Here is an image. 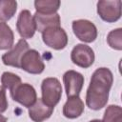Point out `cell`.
Wrapping results in <instances>:
<instances>
[{"mask_svg": "<svg viewBox=\"0 0 122 122\" xmlns=\"http://www.w3.org/2000/svg\"><path fill=\"white\" fill-rule=\"evenodd\" d=\"M112 83L113 75L110 69L102 67L94 71L86 92V104L91 110L98 111L107 105Z\"/></svg>", "mask_w": 122, "mask_h": 122, "instance_id": "cell-1", "label": "cell"}, {"mask_svg": "<svg viewBox=\"0 0 122 122\" xmlns=\"http://www.w3.org/2000/svg\"><path fill=\"white\" fill-rule=\"evenodd\" d=\"M42 101L49 107L54 108L62 96V86L60 81L55 77H48L41 84Z\"/></svg>", "mask_w": 122, "mask_h": 122, "instance_id": "cell-2", "label": "cell"}, {"mask_svg": "<svg viewBox=\"0 0 122 122\" xmlns=\"http://www.w3.org/2000/svg\"><path fill=\"white\" fill-rule=\"evenodd\" d=\"M121 5L120 0H101L97 2V13L100 18L108 23H113L121 17Z\"/></svg>", "mask_w": 122, "mask_h": 122, "instance_id": "cell-3", "label": "cell"}, {"mask_svg": "<svg viewBox=\"0 0 122 122\" xmlns=\"http://www.w3.org/2000/svg\"><path fill=\"white\" fill-rule=\"evenodd\" d=\"M42 39L46 46L56 51L63 50L68 44V35L61 27L47 29L42 32Z\"/></svg>", "mask_w": 122, "mask_h": 122, "instance_id": "cell-4", "label": "cell"}, {"mask_svg": "<svg viewBox=\"0 0 122 122\" xmlns=\"http://www.w3.org/2000/svg\"><path fill=\"white\" fill-rule=\"evenodd\" d=\"M72 30L74 35L82 42L92 43L97 37V29L95 25L86 19H78L72 22Z\"/></svg>", "mask_w": 122, "mask_h": 122, "instance_id": "cell-5", "label": "cell"}, {"mask_svg": "<svg viewBox=\"0 0 122 122\" xmlns=\"http://www.w3.org/2000/svg\"><path fill=\"white\" fill-rule=\"evenodd\" d=\"M71 59L76 66L87 69L94 62V51L91 47L85 44H77L71 52Z\"/></svg>", "mask_w": 122, "mask_h": 122, "instance_id": "cell-6", "label": "cell"}, {"mask_svg": "<svg viewBox=\"0 0 122 122\" xmlns=\"http://www.w3.org/2000/svg\"><path fill=\"white\" fill-rule=\"evenodd\" d=\"M20 68L31 74H40L45 70V64L36 50H29L21 59Z\"/></svg>", "mask_w": 122, "mask_h": 122, "instance_id": "cell-7", "label": "cell"}, {"mask_svg": "<svg viewBox=\"0 0 122 122\" xmlns=\"http://www.w3.org/2000/svg\"><path fill=\"white\" fill-rule=\"evenodd\" d=\"M11 98L26 108L31 107L37 100L35 89L28 83H21L10 93Z\"/></svg>", "mask_w": 122, "mask_h": 122, "instance_id": "cell-8", "label": "cell"}, {"mask_svg": "<svg viewBox=\"0 0 122 122\" xmlns=\"http://www.w3.org/2000/svg\"><path fill=\"white\" fill-rule=\"evenodd\" d=\"M63 82L66 89V94L69 97L79 96L84 85V76L75 71H67L63 75Z\"/></svg>", "mask_w": 122, "mask_h": 122, "instance_id": "cell-9", "label": "cell"}, {"mask_svg": "<svg viewBox=\"0 0 122 122\" xmlns=\"http://www.w3.org/2000/svg\"><path fill=\"white\" fill-rule=\"evenodd\" d=\"M16 28L22 39L26 40L31 38L34 35L36 31V27H35L33 15L30 13L29 10H21V12L18 15Z\"/></svg>", "mask_w": 122, "mask_h": 122, "instance_id": "cell-10", "label": "cell"}, {"mask_svg": "<svg viewBox=\"0 0 122 122\" xmlns=\"http://www.w3.org/2000/svg\"><path fill=\"white\" fill-rule=\"evenodd\" d=\"M29 44L25 39H20L13 48L2 55V61L6 66H10L14 68H20V63L23 55L27 51H29Z\"/></svg>", "mask_w": 122, "mask_h": 122, "instance_id": "cell-11", "label": "cell"}, {"mask_svg": "<svg viewBox=\"0 0 122 122\" xmlns=\"http://www.w3.org/2000/svg\"><path fill=\"white\" fill-rule=\"evenodd\" d=\"M53 109L54 108L46 105L41 98H38L35 103L29 108V116L34 122H43L51 116Z\"/></svg>", "mask_w": 122, "mask_h": 122, "instance_id": "cell-12", "label": "cell"}, {"mask_svg": "<svg viewBox=\"0 0 122 122\" xmlns=\"http://www.w3.org/2000/svg\"><path fill=\"white\" fill-rule=\"evenodd\" d=\"M36 30L39 32H43L49 28L52 27H60V16L56 12L54 14H41L35 12L33 15Z\"/></svg>", "mask_w": 122, "mask_h": 122, "instance_id": "cell-13", "label": "cell"}, {"mask_svg": "<svg viewBox=\"0 0 122 122\" xmlns=\"http://www.w3.org/2000/svg\"><path fill=\"white\" fill-rule=\"evenodd\" d=\"M84 112V103L79 96L69 97L63 107V114L69 119L79 117Z\"/></svg>", "mask_w": 122, "mask_h": 122, "instance_id": "cell-14", "label": "cell"}, {"mask_svg": "<svg viewBox=\"0 0 122 122\" xmlns=\"http://www.w3.org/2000/svg\"><path fill=\"white\" fill-rule=\"evenodd\" d=\"M59 0H36L34 7L36 12L41 14H54L60 8Z\"/></svg>", "mask_w": 122, "mask_h": 122, "instance_id": "cell-15", "label": "cell"}, {"mask_svg": "<svg viewBox=\"0 0 122 122\" xmlns=\"http://www.w3.org/2000/svg\"><path fill=\"white\" fill-rule=\"evenodd\" d=\"M13 42L14 35L10 27L5 22H0V50L12 48Z\"/></svg>", "mask_w": 122, "mask_h": 122, "instance_id": "cell-16", "label": "cell"}, {"mask_svg": "<svg viewBox=\"0 0 122 122\" xmlns=\"http://www.w3.org/2000/svg\"><path fill=\"white\" fill-rule=\"evenodd\" d=\"M17 10V2L13 0H0V21H9Z\"/></svg>", "mask_w": 122, "mask_h": 122, "instance_id": "cell-17", "label": "cell"}, {"mask_svg": "<svg viewBox=\"0 0 122 122\" xmlns=\"http://www.w3.org/2000/svg\"><path fill=\"white\" fill-rule=\"evenodd\" d=\"M1 84L3 88L8 89L10 93H11L16 89V87L21 84V78L15 73L5 71L1 76Z\"/></svg>", "mask_w": 122, "mask_h": 122, "instance_id": "cell-18", "label": "cell"}, {"mask_svg": "<svg viewBox=\"0 0 122 122\" xmlns=\"http://www.w3.org/2000/svg\"><path fill=\"white\" fill-rule=\"evenodd\" d=\"M103 122H122V109L118 105H110L104 113Z\"/></svg>", "mask_w": 122, "mask_h": 122, "instance_id": "cell-19", "label": "cell"}, {"mask_svg": "<svg viewBox=\"0 0 122 122\" xmlns=\"http://www.w3.org/2000/svg\"><path fill=\"white\" fill-rule=\"evenodd\" d=\"M107 42L112 49L116 51L122 50V29L118 28L109 32L107 36Z\"/></svg>", "mask_w": 122, "mask_h": 122, "instance_id": "cell-20", "label": "cell"}, {"mask_svg": "<svg viewBox=\"0 0 122 122\" xmlns=\"http://www.w3.org/2000/svg\"><path fill=\"white\" fill-rule=\"evenodd\" d=\"M8 100L6 96V89L0 87V113L4 112L8 109Z\"/></svg>", "mask_w": 122, "mask_h": 122, "instance_id": "cell-21", "label": "cell"}, {"mask_svg": "<svg viewBox=\"0 0 122 122\" xmlns=\"http://www.w3.org/2000/svg\"><path fill=\"white\" fill-rule=\"evenodd\" d=\"M7 121H8V119H7L4 115L0 114V122H7Z\"/></svg>", "mask_w": 122, "mask_h": 122, "instance_id": "cell-22", "label": "cell"}, {"mask_svg": "<svg viewBox=\"0 0 122 122\" xmlns=\"http://www.w3.org/2000/svg\"><path fill=\"white\" fill-rule=\"evenodd\" d=\"M90 122H103V121L102 120H99V119H93V120H92Z\"/></svg>", "mask_w": 122, "mask_h": 122, "instance_id": "cell-23", "label": "cell"}]
</instances>
